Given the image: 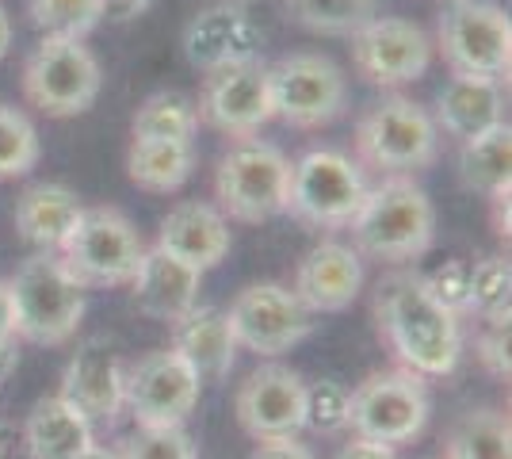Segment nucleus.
Segmentation results:
<instances>
[{
  "mask_svg": "<svg viewBox=\"0 0 512 459\" xmlns=\"http://www.w3.org/2000/svg\"><path fill=\"white\" fill-rule=\"evenodd\" d=\"M375 329L394 352L398 368L421 379H444L463 360V318L428 295L421 272H390L375 284L371 299Z\"/></svg>",
  "mask_w": 512,
  "mask_h": 459,
  "instance_id": "1",
  "label": "nucleus"
},
{
  "mask_svg": "<svg viewBox=\"0 0 512 459\" xmlns=\"http://www.w3.org/2000/svg\"><path fill=\"white\" fill-rule=\"evenodd\" d=\"M352 249L379 264L421 261L436 241V207L413 176H383L348 222Z\"/></svg>",
  "mask_w": 512,
  "mask_h": 459,
  "instance_id": "2",
  "label": "nucleus"
},
{
  "mask_svg": "<svg viewBox=\"0 0 512 459\" xmlns=\"http://www.w3.org/2000/svg\"><path fill=\"white\" fill-rule=\"evenodd\" d=\"M12 333L31 345H65L85 318V287L77 284L58 253H35L8 280Z\"/></svg>",
  "mask_w": 512,
  "mask_h": 459,
  "instance_id": "3",
  "label": "nucleus"
},
{
  "mask_svg": "<svg viewBox=\"0 0 512 459\" xmlns=\"http://www.w3.org/2000/svg\"><path fill=\"white\" fill-rule=\"evenodd\" d=\"M291 157L260 138H237L214 169V207L226 222H268L287 215Z\"/></svg>",
  "mask_w": 512,
  "mask_h": 459,
  "instance_id": "4",
  "label": "nucleus"
},
{
  "mask_svg": "<svg viewBox=\"0 0 512 459\" xmlns=\"http://www.w3.org/2000/svg\"><path fill=\"white\" fill-rule=\"evenodd\" d=\"M440 157L432 111L409 96H383L356 127V161L383 176H413Z\"/></svg>",
  "mask_w": 512,
  "mask_h": 459,
  "instance_id": "5",
  "label": "nucleus"
},
{
  "mask_svg": "<svg viewBox=\"0 0 512 459\" xmlns=\"http://www.w3.org/2000/svg\"><path fill=\"white\" fill-rule=\"evenodd\" d=\"M432 398L421 375L409 368H383L371 372L356 391H348V429L363 440L386 448H402L425 433Z\"/></svg>",
  "mask_w": 512,
  "mask_h": 459,
  "instance_id": "6",
  "label": "nucleus"
},
{
  "mask_svg": "<svg viewBox=\"0 0 512 459\" xmlns=\"http://www.w3.org/2000/svg\"><path fill=\"white\" fill-rule=\"evenodd\" d=\"M367 188L360 161L341 150H310L291 161L287 215L310 230H348Z\"/></svg>",
  "mask_w": 512,
  "mask_h": 459,
  "instance_id": "7",
  "label": "nucleus"
},
{
  "mask_svg": "<svg viewBox=\"0 0 512 459\" xmlns=\"http://www.w3.org/2000/svg\"><path fill=\"white\" fill-rule=\"evenodd\" d=\"M104 88L100 58L85 39H43L23 66V96L50 119L85 115Z\"/></svg>",
  "mask_w": 512,
  "mask_h": 459,
  "instance_id": "8",
  "label": "nucleus"
},
{
  "mask_svg": "<svg viewBox=\"0 0 512 459\" xmlns=\"http://www.w3.org/2000/svg\"><path fill=\"white\" fill-rule=\"evenodd\" d=\"M142 234L119 207H85L77 230L69 234L58 257L65 272L85 287H123L142 264Z\"/></svg>",
  "mask_w": 512,
  "mask_h": 459,
  "instance_id": "9",
  "label": "nucleus"
},
{
  "mask_svg": "<svg viewBox=\"0 0 512 459\" xmlns=\"http://www.w3.org/2000/svg\"><path fill=\"white\" fill-rule=\"evenodd\" d=\"M432 46L440 50L451 73L501 81L512 66L509 12L493 0H448Z\"/></svg>",
  "mask_w": 512,
  "mask_h": 459,
  "instance_id": "10",
  "label": "nucleus"
},
{
  "mask_svg": "<svg viewBox=\"0 0 512 459\" xmlns=\"http://www.w3.org/2000/svg\"><path fill=\"white\" fill-rule=\"evenodd\" d=\"M272 111L287 127L318 131L337 123L348 108V77L325 54H287L276 66H268Z\"/></svg>",
  "mask_w": 512,
  "mask_h": 459,
  "instance_id": "11",
  "label": "nucleus"
},
{
  "mask_svg": "<svg viewBox=\"0 0 512 459\" xmlns=\"http://www.w3.org/2000/svg\"><path fill=\"white\" fill-rule=\"evenodd\" d=\"M199 375L172 349H153L127 364L123 375V410L138 429H176L199 406Z\"/></svg>",
  "mask_w": 512,
  "mask_h": 459,
  "instance_id": "12",
  "label": "nucleus"
},
{
  "mask_svg": "<svg viewBox=\"0 0 512 459\" xmlns=\"http://www.w3.org/2000/svg\"><path fill=\"white\" fill-rule=\"evenodd\" d=\"M226 322L237 349L256 352L264 360L291 352L314 333V314L283 284H249L245 291H237V299L226 310Z\"/></svg>",
  "mask_w": 512,
  "mask_h": 459,
  "instance_id": "13",
  "label": "nucleus"
},
{
  "mask_svg": "<svg viewBox=\"0 0 512 459\" xmlns=\"http://www.w3.org/2000/svg\"><path fill=\"white\" fill-rule=\"evenodd\" d=\"M352 66L375 88L413 85L432 66V39L413 20L371 16L352 35Z\"/></svg>",
  "mask_w": 512,
  "mask_h": 459,
  "instance_id": "14",
  "label": "nucleus"
},
{
  "mask_svg": "<svg viewBox=\"0 0 512 459\" xmlns=\"http://www.w3.org/2000/svg\"><path fill=\"white\" fill-rule=\"evenodd\" d=\"M199 123L226 138H256L260 127L276 119L272 111V88H268V66L264 62H245L207 73L199 104H195Z\"/></svg>",
  "mask_w": 512,
  "mask_h": 459,
  "instance_id": "15",
  "label": "nucleus"
},
{
  "mask_svg": "<svg viewBox=\"0 0 512 459\" xmlns=\"http://www.w3.org/2000/svg\"><path fill=\"white\" fill-rule=\"evenodd\" d=\"M302 406H306V379L287 364H260L237 387L234 414L237 425L253 440L299 437Z\"/></svg>",
  "mask_w": 512,
  "mask_h": 459,
  "instance_id": "16",
  "label": "nucleus"
},
{
  "mask_svg": "<svg viewBox=\"0 0 512 459\" xmlns=\"http://www.w3.org/2000/svg\"><path fill=\"white\" fill-rule=\"evenodd\" d=\"M260 50H264V31L241 4L218 0L211 8L195 12L184 27V58L199 73L260 62Z\"/></svg>",
  "mask_w": 512,
  "mask_h": 459,
  "instance_id": "17",
  "label": "nucleus"
},
{
  "mask_svg": "<svg viewBox=\"0 0 512 459\" xmlns=\"http://www.w3.org/2000/svg\"><path fill=\"white\" fill-rule=\"evenodd\" d=\"M123 375H127V364H123V352L115 345V337H85L77 352L69 356L62 372V398L81 410V414L96 425V421H115L123 414Z\"/></svg>",
  "mask_w": 512,
  "mask_h": 459,
  "instance_id": "18",
  "label": "nucleus"
},
{
  "mask_svg": "<svg viewBox=\"0 0 512 459\" xmlns=\"http://www.w3.org/2000/svg\"><path fill=\"white\" fill-rule=\"evenodd\" d=\"M291 291L314 318L318 314H341L360 299L363 257L344 241H318L295 268Z\"/></svg>",
  "mask_w": 512,
  "mask_h": 459,
  "instance_id": "19",
  "label": "nucleus"
},
{
  "mask_svg": "<svg viewBox=\"0 0 512 459\" xmlns=\"http://www.w3.org/2000/svg\"><path fill=\"white\" fill-rule=\"evenodd\" d=\"M199 287H203L199 268L176 261L172 253L153 245V249L142 253V264H138V272L130 280V303L138 306V314L172 326L192 306H199Z\"/></svg>",
  "mask_w": 512,
  "mask_h": 459,
  "instance_id": "20",
  "label": "nucleus"
},
{
  "mask_svg": "<svg viewBox=\"0 0 512 459\" xmlns=\"http://www.w3.org/2000/svg\"><path fill=\"white\" fill-rule=\"evenodd\" d=\"M230 245H234V238H230L226 215L214 203H203V199L176 203L161 219V230H157V249H165L176 261L192 264L199 272L218 268L226 261Z\"/></svg>",
  "mask_w": 512,
  "mask_h": 459,
  "instance_id": "21",
  "label": "nucleus"
},
{
  "mask_svg": "<svg viewBox=\"0 0 512 459\" xmlns=\"http://www.w3.org/2000/svg\"><path fill=\"white\" fill-rule=\"evenodd\" d=\"M432 119L440 134H448L455 142H470L505 123V88L493 77L451 73L448 85L436 92Z\"/></svg>",
  "mask_w": 512,
  "mask_h": 459,
  "instance_id": "22",
  "label": "nucleus"
},
{
  "mask_svg": "<svg viewBox=\"0 0 512 459\" xmlns=\"http://www.w3.org/2000/svg\"><path fill=\"white\" fill-rule=\"evenodd\" d=\"M169 349L199 375V383H222L237 360V341L226 322V310L192 306L184 318L172 322Z\"/></svg>",
  "mask_w": 512,
  "mask_h": 459,
  "instance_id": "23",
  "label": "nucleus"
},
{
  "mask_svg": "<svg viewBox=\"0 0 512 459\" xmlns=\"http://www.w3.org/2000/svg\"><path fill=\"white\" fill-rule=\"evenodd\" d=\"M81 199L73 188L65 184H31L20 199H16V211L12 222L20 230V238L27 245H35L39 253H58L69 234L77 230L81 222Z\"/></svg>",
  "mask_w": 512,
  "mask_h": 459,
  "instance_id": "24",
  "label": "nucleus"
},
{
  "mask_svg": "<svg viewBox=\"0 0 512 459\" xmlns=\"http://www.w3.org/2000/svg\"><path fill=\"white\" fill-rule=\"evenodd\" d=\"M92 421L73 410L62 394H46L31 406L23 421V452L27 459H73L92 448Z\"/></svg>",
  "mask_w": 512,
  "mask_h": 459,
  "instance_id": "25",
  "label": "nucleus"
},
{
  "mask_svg": "<svg viewBox=\"0 0 512 459\" xmlns=\"http://www.w3.org/2000/svg\"><path fill=\"white\" fill-rule=\"evenodd\" d=\"M195 173V142H161V138H130L127 176L142 192L169 196L180 192Z\"/></svg>",
  "mask_w": 512,
  "mask_h": 459,
  "instance_id": "26",
  "label": "nucleus"
},
{
  "mask_svg": "<svg viewBox=\"0 0 512 459\" xmlns=\"http://www.w3.org/2000/svg\"><path fill=\"white\" fill-rule=\"evenodd\" d=\"M512 176V131L509 123L478 134L470 142H459V180L467 192L490 199L493 192L509 188Z\"/></svg>",
  "mask_w": 512,
  "mask_h": 459,
  "instance_id": "27",
  "label": "nucleus"
},
{
  "mask_svg": "<svg viewBox=\"0 0 512 459\" xmlns=\"http://www.w3.org/2000/svg\"><path fill=\"white\" fill-rule=\"evenodd\" d=\"M440 459H512V429L509 414L478 406L455 417V425L444 437V456Z\"/></svg>",
  "mask_w": 512,
  "mask_h": 459,
  "instance_id": "28",
  "label": "nucleus"
},
{
  "mask_svg": "<svg viewBox=\"0 0 512 459\" xmlns=\"http://www.w3.org/2000/svg\"><path fill=\"white\" fill-rule=\"evenodd\" d=\"M199 131V115H195V100L184 92H153L146 96L134 119H130V138H161V142H195Z\"/></svg>",
  "mask_w": 512,
  "mask_h": 459,
  "instance_id": "29",
  "label": "nucleus"
},
{
  "mask_svg": "<svg viewBox=\"0 0 512 459\" xmlns=\"http://www.w3.org/2000/svg\"><path fill=\"white\" fill-rule=\"evenodd\" d=\"M287 16L314 35H356L375 16L379 0H283Z\"/></svg>",
  "mask_w": 512,
  "mask_h": 459,
  "instance_id": "30",
  "label": "nucleus"
},
{
  "mask_svg": "<svg viewBox=\"0 0 512 459\" xmlns=\"http://www.w3.org/2000/svg\"><path fill=\"white\" fill-rule=\"evenodd\" d=\"M512 299V268L509 257L493 253L482 257L478 264H470V287H467V318H501L509 314Z\"/></svg>",
  "mask_w": 512,
  "mask_h": 459,
  "instance_id": "31",
  "label": "nucleus"
},
{
  "mask_svg": "<svg viewBox=\"0 0 512 459\" xmlns=\"http://www.w3.org/2000/svg\"><path fill=\"white\" fill-rule=\"evenodd\" d=\"M43 157L35 123L12 104H0V180H20Z\"/></svg>",
  "mask_w": 512,
  "mask_h": 459,
  "instance_id": "32",
  "label": "nucleus"
},
{
  "mask_svg": "<svg viewBox=\"0 0 512 459\" xmlns=\"http://www.w3.org/2000/svg\"><path fill=\"white\" fill-rule=\"evenodd\" d=\"M27 12L43 39H85L100 27V0H31Z\"/></svg>",
  "mask_w": 512,
  "mask_h": 459,
  "instance_id": "33",
  "label": "nucleus"
},
{
  "mask_svg": "<svg viewBox=\"0 0 512 459\" xmlns=\"http://www.w3.org/2000/svg\"><path fill=\"white\" fill-rule=\"evenodd\" d=\"M302 429L333 437L348 429V387L337 379L306 383V406H302Z\"/></svg>",
  "mask_w": 512,
  "mask_h": 459,
  "instance_id": "34",
  "label": "nucleus"
},
{
  "mask_svg": "<svg viewBox=\"0 0 512 459\" xmlns=\"http://www.w3.org/2000/svg\"><path fill=\"white\" fill-rule=\"evenodd\" d=\"M119 459H199V452L184 433V425H176V429H138L130 440H123Z\"/></svg>",
  "mask_w": 512,
  "mask_h": 459,
  "instance_id": "35",
  "label": "nucleus"
},
{
  "mask_svg": "<svg viewBox=\"0 0 512 459\" xmlns=\"http://www.w3.org/2000/svg\"><path fill=\"white\" fill-rule=\"evenodd\" d=\"M428 287V295L436 299V303L451 310L455 318H467V287H470V261H459V257H451L444 261L436 272H428L421 276Z\"/></svg>",
  "mask_w": 512,
  "mask_h": 459,
  "instance_id": "36",
  "label": "nucleus"
},
{
  "mask_svg": "<svg viewBox=\"0 0 512 459\" xmlns=\"http://www.w3.org/2000/svg\"><path fill=\"white\" fill-rule=\"evenodd\" d=\"M474 356L478 364L493 375V379H509L512 364H509V314L501 318H486L478 337H474Z\"/></svg>",
  "mask_w": 512,
  "mask_h": 459,
  "instance_id": "37",
  "label": "nucleus"
},
{
  "mask_svg": "<svg viewBox=\"0 0 512 459\" xmlns=\"http://www.w3.org/2000/svg\"><path fill=\"white\" fill-rule=\"evenodd\" d=\"M249 459H318V456L299 437H272V440H256Z\"/></svg>",
  "mask_w": 512,
  "mask_h": 459,
  "instance_id": "38",
  "label": "nucleus"
},
{
  "mask_svg": "<svg viewBox=\"0 0 512 459\" xmlns=\"http://www.w3.org/2000/svg\"><path fill=\"white\" fill-rule=\"evenodd\" d=\"M153 0H100V20L107 23H130L138 20Z\"/></svg>",
  "mask_w": 512,
  "mask_h": 459,
  "instance_id": "39",
  "label": "nucleus"
},
{
  "mask_svg": "<svg viewBox=\"0 0 512 459\" xmlns=\"http://www.w3.org/2000/svg\"><path fill=\"white\" fill-rule=\"evenodd\" d=\"M333 459H398V448H386V444L356 437V440H348Z\"/></svg>",
  "mask_w": 512,
  "mask_h": 459,
  "instance_id": "40",
  "label": "nucleus"
},
{
  "mask_svg": "<svg viewBox=\"0 0 512 459\" xmlns=\"http://www.w3.org/2000/svg\"><path fill=\"white\" fill-rule=\"evenodd\" d=\"M16 368H20V337L8 333V337H0V383L16 372Z\"/></svg>",
  "mask_w": 512,
  "mask_h": 459,
  "instance_id": "41",
  "label": "nucleus"
},
{
  "mask_svg": "<svg viewBox=\"0 0 512 459\" xmlns=\"http://www.w3.org/2000/svg\"><path fill=\"white\" fill-rule=\"evenodd\" d=\"M490 207H493V230H497V238L505 241V238H509V188L493 192Z\"/></svg>",
  "mask_w": 512,
  "mask_h": 459,
  "instance_id": "42",
  "label": "nucleus"
},
{
  "mask_svg": "<svg viewBox=\"0 0 512 459\" xmlns=\"http://www.w3.org/2000/svg\"><path fill=\"white\" fill-rule=\"evenodd\" d=\"M12 333V295H8V280H0V337Z\"/></svg>",
  "mask_w": 512,
  "mask_h": 459,
  "instance_id": "43",
  "label": "nucleus"
},
{
  "mask_svg": "<svg viewBox=\"0 0 512 459\" xmlns=\"http://www.w3.org/2000/svg\"><path fill=\"white\" fill-rule=\"evenodd\" d=\"M8 50H12V16H8V8L0 4V62L8 58Z\"/></svg>",
  "mask_w": 512,
  "mask_h": 459,
  "instance_id": "44",
  "label": "nucleus"
},
{
  "mask_svg": "<svg viewBox=\"0 0 512 459\" xmlns=\"http://www.w3.org/2000/svg\"><path fill=\"white\" fill-rule=\"evenodd\" d=\"M73 459H119V452H111L104 444H92V448H85L81 456H73Z\"/></svg>",
  "mask_w": 512,
  "mask_h": 459,
  "instance_id": "45",
  "label": "nucleus"
},
{
  "mask_svg": "<svg viewBox=\"0 0 512 459\" xmlns=\"http://www.w3.org/2000/svg\"><path fill=\"white\" fill-rule=\"evenodd\" d=\"M12 425H8V421H0V459L8 456V448H12Z\"/></svg>",
  "mask_w": 512,
  "mask_h": 459,
  "instance_id": "46",
  "label": "nucleus"
},
{
  "mask_svg": "<svg viewBox=\"0 0 512 459\" xmlns=\"http://www.w3.org/2000/svg\"><path fill=\"white\" fill-rule=\"evenodd\" d=\"M226 4H241V8H245V4H253V0H226Z\"/></svg>",
  "mask_w": 512,
  "mask_h": 459,
  "instance_id": "47",
  "label": "nucleus"
}]
</instances>
